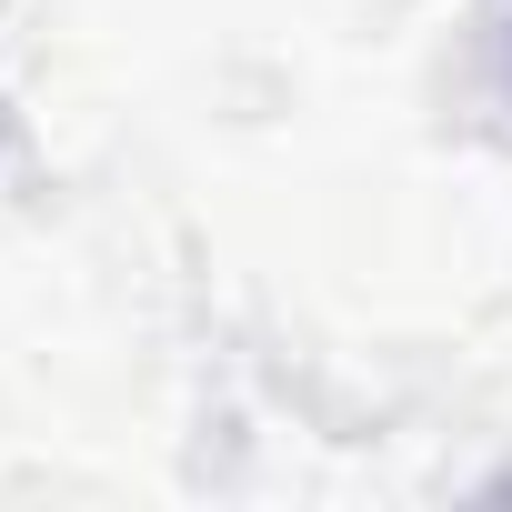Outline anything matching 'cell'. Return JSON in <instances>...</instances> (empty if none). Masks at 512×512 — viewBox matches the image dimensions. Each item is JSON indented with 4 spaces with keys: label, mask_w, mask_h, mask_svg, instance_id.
Listing matches in <instances>:
<instances>
[]
</instances>
